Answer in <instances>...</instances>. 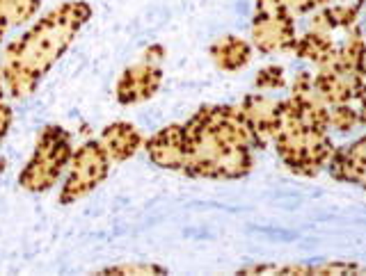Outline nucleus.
Here are the masks:
<instances>
[{"label": "nucleus", "instance_id": "15", "mask_svg": "<svg viewBox=\"0 0 366 276\" xmlns=\"http://www.w3.org/2000/svg\"><path fill=\"white\" fill-rule=\"evenodd\" d=\"M209 53H211L213 64L220 68V71L234 73V71H240V68H245L252 62L254 46L243 37H236V34H224V37L215 39L211 44Z\"/></svg>", "mask_w": 366, "mask_h": 276}, {"label": "nucleus", "instance_id": "10", "mask_svg": "<svg viewBox=\"0 0 366 276\" xmlns=\"http://www.w3.org/2000/svg\"><path fill=\"white\" fill-rule=\"evenodd\" d=\"M144 151L149 160L167 171L181 174L183 167V123H169L154 135L144 137Z\"/></svg>", "mask_w": 366, "mask_h": 276}, {"label": "nucleus", "instance_id": "6", "mask_svg": "<svg viewBox=\"0 0 366 276\" xmlns=\"http://www.w3.org/2000/svg\"><path fill=\"white\" fill-rule=\"evenodd\" d=\"M110 167H112V160L103 151L99 140L83 142L74 151V158L64 174V183L60 190V203L66 205V203H76L80 199H85L87 194L94 192L101 183L108 178Z\"/></svg>", "mask_w": 366, "mask_h": 276}, {"label": "nucleus", "instance_id": "27", "mask_svg": "<svg viewBox=\"0 0 366 276\" xmlns=\"http://www.w3.org/2000/svg\"><path fill=\"white\" fill-rule=\"evenodd\" d=\"M3 171H5V160L0 158V174H3Z\"/></svg>", "mask_w": 366, "mask_h": 276}, {"label": "nucleus", "instance_id": "8", "mask_svg": "<svg viewBox=\"0 0 366 276\" xmlns=\"http://www.w3.org/2000/svg\"><path fill=\"white\" fill-rule=\"evenodd\" d=\"M160 85H163V66L140 60L129 68H124L114 94H117V101L122 106H137V103L154 98Z\"/></svg>", "mask_w": 366, "mask_h": 276}, {"label": "nucleus", "instance_id": "14", "mask_svg": "<svg viewBox=\"0 0 366 276\" xmlns=\"http://www.w3.org/2000/svg\"><path fill=\"white\" fill-rule=\"evenodd\" d=\"M341 37H343V32H341ZM341 37H337L335 32L309 28L302 37H297L293 55L309 62V64H314V66H323L337 57Z\"/></svg>", "mask_w": 366, "mask_h": 276}, {"label": "nucleus", "instance_id": "11", "mask_svg": "<svg viewBox=\"0 0 366 276\" xmlns=\"http://www.w3.org/2000/svg\"><path fill=\"white\" fill-rule=\"evenodd\" d=\"M327 171L332 178L350 183V185H357L366 192V135L337 148L335 158L327 165Z\"/></svg>", "mask_w": 366, "mask_h": 276}, {"label": "nucleus", "instance_id": "3", "mask_svg": "<svg viewBox=\"0 0 366 276\" xmlns=\"http://www.w3.org/2000/svg\"><path fill=\"white\" fill-rule=\"evenodd\" d=\"M270 144H274L282 163L297 176H318L337 151L327 126L305 117L291 98L277 101Z\"/></svg>", "mask_w": 366, "mask_h": 276}, {"label": "nucleus", "instance_id": "19", "mask_svg": "<svg viewBox=\"0 0 366 276\" xmlns=\"http://www.w3.org/2000/svg\"><path fill=\"white\" fill-rule=\"evenodd\" d=\"M360 126L357 103H343V106H330V131L350 133Z\"/></svg>", "mask_w": 366, "mask_h": 276}, {"label": "nucleus", "instance_id": "18", "mask_svg": "<svg viewBox=\"0 0 366 276\" xmlns=\"http://www.w3.org/2000/svg\"><path fill=\"white\" fill-rule=\"evenodd\" d=\"M41 0H0V44L11 28L26 26L37 16Z\"/></svg>", "mask_w": 366, "mask_h": 276}, {"label": "nucleus", "instance_id": "20", "mask_svg": "<svg viewBox=\"0 0 366 276\" xmlns=\"http://www.w3.org/2000/svg\"><path fill=\"white\" fill-rule=\"evenodd\" d=\"M286 85H289V80H286L284 66H280V64H266L263 68H259L257 76H254V87L259 91L284 89Z\"/></svg>", "mask_w": 366, "mask_h": 276}, {"label": "nucleus", "instance_id": "9", "mask_svg": "<svg viewBox=\"0 0 366 276\" xmlns=\"http://www.w3.org/2000/svg\"><path fill=\"white\" fill-rule=\"evenodd\" d=\"M240 112H243L245 126L252 135L257 151L268 148L272 142V126H274V112H277V101L266 96V94H247L243 101L238 103Z\"/></svg>", "mask_w": 366, "mask_h": 276}, {"label": "nucleus", "instance_id": "4", "mask_svg": "<svg viewBox=\"0 0 366 276\" xmlns=\"http://www.w3.org/2000/svg\"><path fill=\"white\" fill-rule=\"evenodd\" d=\"M366 80V39L357 26L343 32L339 53L332 62L316 66L314 83L327 106L357 103Z\"/></svg>", "mask_w": 366, "mask_h": 276}, {"label": "nucleus", "instance_id": "5", "mask_svg": "<svg viewBox=\"0 0 366 276\" xmlns=\"http://www.w3.org/2000/svg\"><path fill=\"white\" fill-rule=\"evenodd\" d=\"M74 151L71 133L55 123L44 126L34 142L30 160L19 174V188L30 194L51 192L55 183L66 174Z\"/></svg>", "mask_w": 366, "mask_h": 276}, {"label": "nucleus", "instance_id": "7", "mask_svg": "<svg viewBox=\"0 0 366 276\" xmlns=\"http://www.w3.org/2000/svg\"><path fill=\"white\" fill-rule=\"evenodd\" d=\"M297 44L295 19L286 9L254 0V16H252V46L263 55L293 53Z\"/></svg>", "mask_w": 366, "mask_h": 276}, {"label": "nucleus", "instance_id": "16", "mask_svg": "<svg viewBox=\"0 0 366 276\" xmlns=\"http://www.w3.org/2000/svg\"><path fill=\"white\" fill-rule=\"evenodd\" d=\"M366 7V0H355V3H332L323 9H318L312 14L309 21V28L316 30H325V32H346L352 26H357L362 9Z\"/></svg>", "mask_w": 366, "mask_h": 276}, {"label": "nucleus", "instance_id": "12", "mask_svg": "<svg viewBox=\"0 0 366 276\" xmlns=\"http://www.w3.org/2000/svg\"><path fill=\"white\" fill-rule=\"evenodd\" d=\"M99 144L112 163H124V160H131L144 146V135L129 121H114L101 131Z\"/></svg>", "mask_w": 366, "mask_h": 276}, {"label": "nucleus", "instance_id": "24", "mask_svg": "<svg viewBox=\"0 0 366 276\" xmlns=\"http://www.w3.org/2000/svg\"><path fill=\"white\" fill-rule=\"evenodd\" d=\"M142 60H147V62H156V64H160L165 60V48L160 44H154V46H147L144 48V53H142Z\"/></svg>", "mask_w": 366, "mask_h": 276}, {"label": "nucleus", "instance_id": "13", "mask_svg": "<svg viewBox=\"0 0 366 276\" xmlns=\"http://www.w3.org/2000/svg\"><path fill=\"white\" fill-rule=\"evenodd\" d=\"M289 98L295 103L297 110H300L305 117L330 128V106L325 103V98L320 96L312 71H297L295 73L293 83H291V96Z\"/></svg>", "mask_w": 366, "mask_h": 276}, {"label": "nucleus", "instance_id": "22", "mask_svg": "<svg viewBox=\"0 0 366 276\" xmlns=\"http://www.w3.org/2000/svg\"><path fill=\"white\" fill-rule=\"evenodd\" d=\"M99 274H167L165 267H160V265H154V262H126V265H114V267H106V270H101Z\"/></svg>", "mask_w": 366, "mask_h": 276}, {"label": "nucleus", "instance_id": "21", "mask_svg": "<svg viewBox=\"0 0 366 276\" xmlns=\"http://www.w3.org/2000/svg\"><path fill=\"white\" fill-rule=\"evenodd\" d=\"M268 3L286 9L293 19H300L307 14H314V11L323 9L332 3H339V0H268Z\"/></svg>", "mask_w": 366, "mask_h": 276}, {"label": "nucleus", "instance_id": "23", "mask_svg": "<svg viewBox=\"0 0 366 276\" xmlns=\"http://www.w3.org/2000/svg\"><path fill=\"white\" fill-rule=\"evenodd\" d=\"M11 119H14V112L7 106L5 101H0V142L5 140V135L11 128Z\"/></svg>", "mask_w": 366, "mask_h": 276}, {"label": "nucleus", "instance_id": "25", "mask_svg": "<svg viewBox=\"0 0 366 276\" xmlns=\"http://www.w3.org/2000/svg\"><path fill=\"white\" fill-rule=\"evenodd\" d=\"M357 112H360V126H366V80L357 98Z\"/></svg>", "mask_w": 366, "mask_h": 276}, {"label": "nucleus", "instance_id": "2", "mask_svg": "<svg viewBox=\"0 0 366 276\" xmlns=\"http://www.w3.org/2000/svg\"><path fill=\"white\" fill-rule=\"evenodd\" d=\"M92 19V5L85 0H69L39 16L32 26L11 39L3 57L5 91L14 101H26L37 91L44 76L69 51L78 32Z\"/></svg>", "mask_w": 366, "mask_h": 276}, {"label": "nucleus", "instance_id": "1", "mask_svg": "<svg viewBox=\"0 0 366 276\" xmlns=\"http://www.w3.org/2000/svg\"><path fill=\"white\" fill-rule=\"evenodd\" d=\"M254 142L238 106H204L183 123L181 174L204 180H236L254 167Z\"/></svg>", "mask_w": 366, "mask_h": 276}, {"label": "nucleus", "instance_id": "17", "mask_svg": "<svg viewBox=\"0 0 366 276\" xmlns=\"http://www.w3.org/2000/svg\"><path fill=\"white\" fill-rule=\"evenodd\" d=\"M238 274H366L357 262H318V265H252L238 270Z\"/></svg>", "mask_w": 366, "mask_h": 276}, {"label": "nucleus", "instance_id": "26", "mask_svg": "<svg viewBox=\"0 0 366 276\" xmlns=\"http://www.w3.org/2000/svg\"><path fill=\"white\" fill-rule=\"evenodd\" d=\"M5 96V83H3V68H0V101Z\"/></svg>", "mask_w": 366, "mask_h": 276}]
</instances>
